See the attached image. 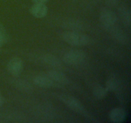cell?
Instances as JSON below:
<instances>
[{"instance_id": "obj_2", "label": "cell", "mask_w": 131, "mask_h": 123, "mask_svg": "<svg viewBox=\"0 0 131 123\" xmlns=\"http://www.w3.org/2000/svg\"><path fill=\"white\" fill-rule=\"evenodd\" d=\"M86 55L83 50L72 49L63 55V60L68 65H75L82 64L85 60Z\"/></svg>"}, {"instance_id": "obj_1", "label": "cell", "mask_w": 131, "mask_h": 123, "mask_svg": "<svg viewBox=\"0 0 131 123\" xmlns=\"http://www.w3.org/2000/svg\"><path fill=\"white\" fill-rule=\"evenodd\" d=\"M61 37L65 42L74 46H87L91 42L90 38L87 35L76 32H63Z\"/></svg>"}, {"instance_id": "obj_6", "label": "cell", "mask_w": 131, "mask_h": 123, "mask_svg": "<svg viewBox=\"0 0 131 123\" xmlns=\"http://www.w3.org/2000/svg\"><path fill=\"white\" fill-rule=\"evenodd\" d=\"M46 75L54 82V83H60V84H68L69 83V79L67 76L61 72L56 70H48Z\"/></svg>"}, {"instance_id": "obj_13", "label": "cell", "mask_w": 131, "mask_h": 123, "mask_svg": "<svg viewBox=\"0 0 131 123\" xmlns=\"http://www.w3.org/2000/svg\"><path fill=\"white\" fill-rule=\"evenodd\" d=\"M7 40V36L5 33V32L3 30V28L0 27V47L6 42Z\"/></svg>"}, {"instance_id": "obj_5", "label": "cell", "mask_w": 131, "mask_h": 123, "mask_svg": "<svg viewBox=\"0 0 131 123\" xmlns=\"http://www.w3.org/2000/svg\"><path fill=\"white\" fill-rule=\"evenodd\" d=\"M116 15L115 13L109 9L104 8L101 12L100 20L101 23L106 26H111L116 22Z\"/></svg>"}, {"instance_id": "obj_14", "label": "cell", "mask_w": 131, "mask_h": 123, "mask_svg": "<svg viewBox=\"0 0 131 123\" xmlns=\"http://www.w3.org/2000/svg\"><path fill=\"white\" fill-rule=\"evenodd\" d=\"M124 11L122 14V16L124 17V19H125V21H127L129 24H130V12L129 10H127V8L124 9Z\"/></svg>"}, {"instance_id": "obj_4", "label": "cell", "mask_w": 131, "mask_h": 123, "mask_svg": "<svg viewBox=\"0 0 131 123\" xmlns=\"http://www.w3.org/2000/svg\"><path fill=\"white\" fill-rule=\"evenodd\" d=\"M7 70L13 76H17L21 73L23 69V60L19 57H14L10 59L6 65Z\"/></svg>"}, {"instance_id": "obj_3", "label": "cell", "mask_w": 131, "mask_h": 123, "mask_svg": "<svg viewBox=\"0 0 131 123\" xmlns=\"http://www.w3.org/2000/svg\"><path fill=\"white\" fill-rule=\"evenodd\" d=\"M60 100L69 108L79 114H84V109L81 102L72 96L69 95H61L59 96Z\"/></svg>"}, {"instance_id": "obj_10", "label": "cell", "mask_w": 131, "mask_h": 123, "mask_svg": "<svg viewBox=\"0 0 131 123\" xmlns=\"http://www.w3.org/2000/svg\"><path fill=\"white\" fill-rule=\"evenodd\" d=\"M107 90L106 87H103L102 86L98 85H96L93 88V94L95 98L99 99H102L105 98L107 96Z\"/></svg>"}, {"instance_id": "obj_11", "label": "cell", "mask_w": 131, "mask_h": 123, "mask_svg": "<svg viewBox=\"0 0 131 123\" xmlns=\"http://www.w3.org/2000/svg\"><path fill=\"white\" fill-rule=\"evenodd\" d=\"M43 61L48 65L56 67L60 64V61L58 60V58H56L54 56H51V55H46L43 56Z\"/></svg>"}, {"instance_id": "obj_9", "label": "cell", "mask_w": 131, "mask_h": 123, "mask_svg": "<svg viewBox=\"0 0 131 123\" xmlns=\"http://www.w3.org/2000/svg\"><path fill=\"white\" fill-rule=\"evenodd\" d=\"M33 82L37 86L42 88H49L54 85V82L46 74L37 76L33 79Z\"/></svg>"}, {"instance_id": "obj_16", "label": "cell", "mask_w": 131, "mask_h": 123, "mask_svg": "<svg viewBox=\"0 0 131 123\" xmlns=\"http://www.w3.org/2000/svg\"><path fill=\"white\" fill-rule=\"evenodd\" d=\"M3 102H4V99H3V97L2 95L0 94V108L2 106V105H3Z\"/></svg>"}, {"instance_id": "obj_8", "label": "cell", "mask_w": 131, "mask_h": 123, "mask_svg": "<svg viewBox=\"0 0 131 123\" xmlns=\"http://www.w3.org/2000/svg\"><path fill=\"white\" fill-rule=\"evenodd\" d=\"M30 12L36 18H43L47 15L48 8L45 3H33L30 8Z\"/></svg>"}, {"instance_id": "obj_15", "label": "cell", "mask_w": 131, "mask_h": 123, "mask_svg": "<svg viewBox=\"0 0 131 123\" xmlns=\"http://www.w3.org/2000/svg\"><path fill=\"white\" fill-rule=\"evenodd\" d=\"M48 0H32L33 3H45Z\"/></svg>"}, {"instance_id": "obj_7", "label": "cell", "mask_w": 131, "mask_h": 123, "mask_svg": "<svg viewBox=\"0 0 131 123\" xmlns=\"http://www.w3.org/2000/svg\"><path fill=\"white\" fill-rule=\"evenodd\" d=\"M127 117L126 111L122 108H115L109 113V119L113 122H123Z\"/></svg>"}, {"instance_id": "obj_12", "label": "cell", "mask_w": 131, "mask_h": 123, "mask_svg": "<svg viewBox=\"0 0 131 123\" xmlns=\"http://www.w3.org/2000/svg\"><path fill=\"white\" fill-rule=\"evenodd\" d=\"M116 87V81L113 79H109L106 83V88L107 90H113L115 89Z\"/></svg>"}]
</instances>
